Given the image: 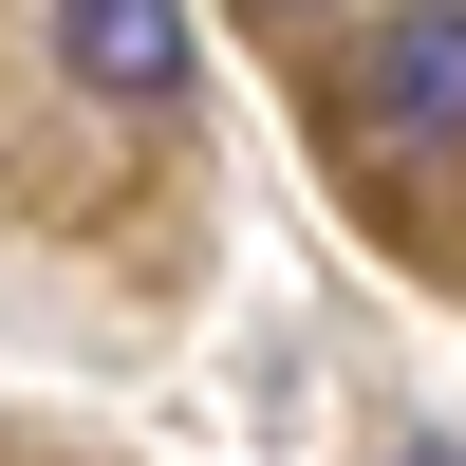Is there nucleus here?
<instances>
[{
    "instance_id": "7ed1b4c3",
    "label": "nucleus",
    "mask_w": 466,
    "mask_h": 466,
    "mask_svg": "<svg viewBox=\"0 0 466 466\" xmlns=\"http://www.w3.org/2000/svg\"><path fill=\"white\" fill-rule=\"evenodd\" d=\"M410 466H466V448H410Z\"/></svg>"
},
{
    "instance_id": "f257e3e1",
    "label": "nucleus",
    "mask_w": 466,
    "mask_h": 466,
    "mask_svg": "<svg viewBox=\"0 0 466 466\" xmlns=\"http://www.w3.org/2000/svg\"><path fill=\"white\" fill-rule=\"evenodd\" d=\"M336 131L355 149H466V0H392L336 75Z\"/></svg>"
},
{
    "instance_id": "f03ea898",
    "label": "nucleus",
    "mask_w": 466,
    "mask_h": 466,
    "mask_svg": "<svg viewBox=\"0 0 466 466\" xmlns=\"http://www.w3.org/2000/svg\"><path fill=\"white\" fill-rule=\"evenodd\" d=\"M56 56L149 112V94H187V0H56Z\"/></svg>"
}]
</instances>
